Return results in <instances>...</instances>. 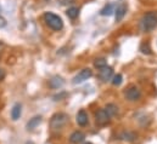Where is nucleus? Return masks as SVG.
<instances>
[{"mask_svg": "<svg viewBox=\"0 0 157 144\" xmlns=\"http://www.w3.org/2000/svg\"><path fill=\"white\" fill-rule=\"evenodd\" d=\"M140 29L144 33H150L152 32L155 28L157 27V13L156 12H147L143 16V18L140 20L139 23Z\"/></svg>", "mask_w": 157, "mask_h": 144, "instance_id": "nucleus-1", "label": "nucleus"}, {"mask_svg": "<svg viewBox=\"0 0 157 144\" xmlns=\"http://www.w3.org/2000/svg\"><path fill=\"white\" fill-rule=\"evenodd\" d=\"M43 18H44V22L46 23V26L55 32H59L63 28V22L61 20V17H59L57 15H55L52 12H45Z\"/></svg>", "mask_w": 157, "mask_h": 144, "instance_id": "nucleus-2", "label": "nucleus"}, {"mask_svg": "<svg viewBox=\"0 0 157 144\" xmlns=\"http://www.w3.org/2000/svg\"><path fill=\"white\" fill-rule=\"evenodd\" d=\"M68 122V115L65 113H56L50 119V128L52 131H59L66 126Z\"/></svg>", "mask_w": 157, "mask_h": 144, "instance_id": "nucleus-3", "label": "nucleus"}, {"mask_svg": "<svg viewBox=\"0 0 157 144\" xmlns=\"http://www.w3.org/2000/svg\"><path fill=\"white\" fill-rule=\"evenodd\" d=\"M124 97H125V99L129 101V102H136V101H139L140 97H141V91H140V88H139L138 86L130 85L128 88H125V91H124Z\"/></svg>", "mask_w": 157, "mask_h": 144, "instance_id": "nucleus-4", "label": "nucleus"}, {"mask_svg": "<svg viewBox=\"0 0 157 144\" xmlns=\"http://www.w3.org/2000/svg\"><path fill=\"white\" fill-rule=\"evenodd\" d=\"M91 75H93L91 69H89V68H84L83 70H80V72L73 77V84H75V85L82 84V82H84L85 80H88L89 77H91Z\"/></svg>", "mask_w": 157, "mask_h": 144, "instance_id": "nucleus-5", "label": "nucleus"}, {"mask_svg": "<svg viewBox=\"0 0 157 144\" xmlns=\"http://www.w3.org/2000/svg\"><path fill=\"white\" fill-rule=\"evenodd\" d=\"M112 77H113V70H112L111 67L106 66V67H104V68L100 69V72H99V79H100L102 82H107V81H110Z\"/></svg>", "mask_w": 157, "mask_h": 144, "instance_id": "nucleus-6", "label": "nucleus"}, {"mask_svg": "<svg viewBox=\"0 0 157 144\" xmlns=\"http://www.w3.org/2000/svg\"><path fill=\"white\" fill-rule=\"evenodd\" d=\"M95 117H96V122H98L99 125H101V126L107 125V124L110 122V119H111V117L109 116V114L106 113L105 109H100V110H98Z\"/></svg>", "mask_w": 157, "mask_h": 144, "instance_id": "nucleus-7", "label": "nucleus"}, {"mask_svg": "<svg viewBox=\"0 0 157 144\" xmlns=\"http://www.w3.org/2000/svg\"><path fill=\"white\" fill-rule=\"evenodd\" d=\"M76 121H77V124H78L79 126H82V127L88 125L89 117H88V114H86L85 110H79L77 116H76Z\"/></svg>", "mask_w": 157, "mask_h": 144, "instance_id": "nucleus-8", "label": "nucleus"}, {"mask_svg": "<svg viewBox=\"0 0 157 144\" xmlns=\"http://www.w3.org/2000/svg\"><path fill=\"white\" fill-rule=\"evenodd\" d=\"M63 84H65V81H63L62 77H60V76H54V77H51V79L49 80V86H50L51 88H54V90L61 88V87L63 86Z\"/></svg>", "mask_w": 157, "mask_h": 144, "instance_id": "nucleus-9", "label": "nucleus"}, {"mask_svg": "<svg viewBox=\"0 0 157 144\" xmlns=\"http://www.w3.org/2000/svg\"><path fill=\"white\" fill-rule=\"evenodd\" d=\"M84 138H85V135H84L83 132H80V131H75V132L71 135V137H70V142L72 144H78V143H82V142L84 141Z\"/></svg>", "mask_w": 157, "mask_h": 144, "instance_id": "nucleus-10", "label": "nucleus"}, {"mask_svg": "<svg viewBox=\"0 0 157 144\" xmlns=\"http://www.w3.org/2000/svg\"><path fill=\"white\" fill-rule=\"evenodd\" d=\"M136 133L132 132V131H124L119 135V139L124 141V142H134L136 139Z\"/></svg>", "mask_w": 157, "mask_h": 144, "instance_id": "nucleus-11", "label": "nucleus"}, {"mask_svg": "<svg viewBox=\"0 0 157 144\" xmlns=\"http://www.w3.org/2000/svg\"><path fill=\"white\" fill-rule=\"evenodd\" d=\"M115 12H116V22H119L127 12V5L125 4H119L115 9Z\"/></svg>", "mask_w": 157, "mask_h": 144, "instance_id": "nucleus-12", "label": "nucleus"}, {"mask_svg": "<svg viewBox=\"0 0 157 144\" xmlns=\"http://www.w3.org/2000/svg\"><path fill=\"white\" fill-rule=\"evenodd\" d=\"M21 114H22V107H21L20 103H16L12 107V109H11V117H12V120H15V121L18 120Z\"/></svg>", "mask_w": 157, "mask_h": 144, "instance_id": "nucleus-13", "label": "nucleus"}, {"mask_svg": "<svg viewBox=\"0 0 157 144\" xmlns=\"http://www.w3.org/2000/svg\"><path fill=\"white\" fill-rule=\"evenodd\" d=\"M105 110H106V113L109 114L110 117H113V116H116L118 114V107L116 104H113V103H109L105 107Z\"/></svg>", "mask_w": 157, "mask_h": 144, "instance_id": "nucleus-14", "label": "nucleus"}, {"mask_svg": "<svg viewBox=\"0 0 157 144\" xmlns=\"http://www.w3.org/2000/svg\"><path fill=\"white\" fill-rule=\"evenodd\" d=\"M40 122H41V116H34V117L31 119L29 122L27 124V128H28V130H33V128H36V127L39 125Z\"/></svg>", "mask_w": 157, "mask_h": 144, "instance_id": "nucleus-15", "label": "nucleus"}, {"mask_svg": "<svg viewBox=\"0 0 157 144\" xmlns=\"http://www.w3.org/2000/svg\"><path fill=\"white\" fill-rule=\"evenodd\" d=\"M66 15H67L68 18H71V20H76L79 15L78 7H75V6H73V7H70V9L66 11Z\"/></svg>", "mask_w": 157, "mask_h": 144, "instance_id": "nucleus-16", "label": "nucleus"}, {"mask_svg": "<svg viewBox=\"0 0 157 144\" xmlns=\"http://www.w3.org/2000/svg\"><path fill=\"white\" fill-rule=\"evenodd\" d=\"M112 12H115V5L113 4H109V5H106L102 10H101V16H110Z\"/></svg>", "mask_w": 157, "mask_h": 144, "instance_id": "nucleus-17", "label": "nucleus"}, {"mask_svg": "<svg viewBox=\"0 0 157 144\" xmlns=\"http://www.w3.org/2000/svg\"><path fill=\"white\" fill-rule=\"evenodd\" d=\"M94 66H95L98 69H101V68H104V67L107 66V62H106L105 58H96V59L94 61Z\"/></svg>", "mask_w": 157, "mask_h": 144, "instance_id": "nucleus-18", "label": "nucleus"}, {"mask_svg": "<svg viewBox=\"0 0 157 144\" xmlns=\"http://www.w3.org/2000/svg\"><path fill=\"white\" fill-rule=\"evenodd\" d=\"M140 51H141L144 55H150V53H151L150 44H149V42H143V44L140 45Z\"/></svg>", "mask_w": 157, "mask_h": 144, "instance_id": "nucleus-19", "label": "nucleus"}, {"mask_svg": "<svg viewBox=\"0 0 157 144\" xmlns=\"http://www.w3.org/2000/svg\"><path fill=\"white\" fill-rule=\"evenodd\" d=\"M122 80H123V77H122L121 74L115 75V76L112 77V85H113V86H119V85L122 84Z\"/></svg>", "mask_w": 157, "mask_h": 144, "instance_id": "nucleus-20", "label": "nucleus"}, {"mask_svg": "<svg viewBox=\"0 0 157 144\" xmlns=\"http://www.w3.org/2000/svg\"><path fill=\"white\" fill-rule=\"evenodd\" d=\"M66 96H67V93H66V92H63V93H61V95L54 96V98H55V101H60V98H62V97H66Z\"/></svg>", "mask_w": 157, "mask_h": 144, "instance_id": "nucleus-21", "label": "nucleus"}, {"mask_svg": "<svg viewBox=\"0 0 157 144\" xmlns=\"http://www.w3.org/2000/svg\"><path fill=\"white\" fill-rule=\"evenodd\" d=\"M73 0H57V2H60L61 5H66V4H71Z\"/></svg>", "mask_w": 157, "mask_h": 144, "instance_id": "nucleus-22", "label": "nucleus"}, {"mask_svg": "<svg viewBox=\"0 0 157 144\" xmlns=\"http://www.w3.org/2000/svg\"><path fill=\"white\" fill-rule=\"evenodd\" d=\"M5 75H6V73H5V70H4L2 68H0V81L5 79Z\"/></svg>", "mask_w": 157, "mask_h": 144, "instance_id": "nucleus-23", "label": "nucleus"}, {"mask_svg": "<svg viewBox=\"0 0 157 144\" xmlns=\"http://www.w3.org/2000/svg\"><path fill=\"white\" fill-rule=\"evenodd\" d=\"M84 144H91V143H89V142H88V143H84Z\"/></svg>", "mask_w": 157, "mask_h": 144, "instance_id": "nucleus-24", "label": "nucleus"}, {"mask_svg": "<svg viewBox=\"0 0 157 144\" xmlns=\"http://www.w3.org/2000/svg\"><path fill=\"white\" fill-rule=\"evenodd\" d=\"M27 144H33V143H27Z\"/></svg>", "mask_w": 157, "mask_h": 144, "instance_id": "nucleus-25", "label": "nucleus"}]
</instances>
